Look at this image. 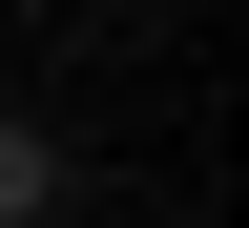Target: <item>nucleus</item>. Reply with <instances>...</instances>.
Wrapping results in <instances>:
<instances>
[{"label": "nucleus", "mask_w": 249, "mask_h": 228, "mask_svg": "<svg viewBox=\"0 0 249 228\" xmlns=\"http://www.w3.org/2000/svg\"><path fill=\"white\" fill-rule=\"evenodd\" d=\"M62 208V145H42V124H0V228H42Z\"/></svg>", "instance_id": "1"}]
</instances>
